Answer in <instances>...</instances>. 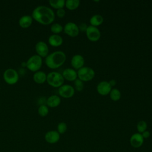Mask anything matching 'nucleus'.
I'll use <instances>...</instances> for the list:
<instances>
[{"label": "nucleus", "mask_w": 152, "mask_h": 152, "mask_svg": "<svg viewBox=\"0 0 152 152\" xmlns=\"http://www.w3.org/2000/svg\"><path fill=\"white\" fill-rule=\"evenodd\" d=\"M31 17L33 20L40 24L48 26L53 22L55 14L50 8L45 5H39L33 10Z\"/></svg>", "instance_id": "nucleus-1"}, {"label": "nucleus", "mask_w": 152, "mask_h": 152, "mask_svg": "<svg viewBox=\"0 0 152 152\" xmlns=\"http://www.w3.org/2000/svg\"><path fill=\"white\" fill-rule=\"evenodd\" d=\"M66 56L61 50L54 51L49 54L45 59L46 65L50 69H55L61 66L65 62Z\"/></svg>", "instance_id": "nucleus-2"}, {"label": "nucleus", "mask_w": 152, "mask_h": 152, "mask_svg": "<svg viewBox=\"0 0 152 152\" xmlns=\"http://www.w3.org/2000/svg\"><path fill=\"white\" fill-rule=\"evenodd\" d=\"M46 82L52 87L59 88L64 84V78L62 74L58 72L52 71L47 74Z\"/></svg>", "instance_id": "nucleus-3"}, {"label": "nucleus", "mask_w": 152, "mask_h": 152, "mask_svg": "<svg viewBox=\"0 0 152 152\" xmlns=\"http://www.w3.org/2000/svg\"><path fill=\"white\" fill-rule=\"evenodd\" d=\"M43 64V59L40 56L33 55L31 56L26 61V68L32 71L36 72L39 71Z\"/></svg>", "instance_id": "nucleus-4"}, {"label": "nucleus", "mask_w": 152, "mask_h": 152, "mask_svg": "<svg viewBox=\"0 0 152 152\" xmlns=\"http://www.w3.org/2000/svg\"><path fill=\"white\" fill-rule=\"evenodd\" d=\"M77 72L78 78L83 82L91 81L95 76V72L94 69L88 66H83Z\"/></svg>", "instance_id": "nucleus-5"}, {"label": "nucleus", "mask_w": 152, "mask_h": 152, "mask_svg": "<svg viewBox=\"0 0 152 152\" xmlns=\"http://www.w3.org/2000/svg\"><path fill=\"white\" fill-rule=\"evenodd\" d=\"M3 79L9 85L16 84L19 80L18 72L13 68H8L3 73Z\"/></svg>", "instance_id": "nucleus-6"}, {"label": "nucleus", "mask_w": 152, "mask_h": 152, "mask_svg": "<svg viewBox=\"0 0 152 152\" xmlns=\"http://www.w3.org/2000/svg\"><path fill=\"white\" fill-rule=\"evenodd\" d=\"M85 33L87 39L91 42L98 41L101 36V33L99 29L97 27L92 26H88Z\"/></svg>", "instance_id": "nucleus-7"}, {"label": "nucleus", "mask_w": 152, "mask_h": 152, "mask_svg": "<svg viewBox=\"0 0 152 152\" xmlns=\"http://www.w3.org/2000/svg\"><path fill=\"white\" fill-rule=\"evenodd\" d=\"M59 95L65 99L72 97L75 94V89L73 86L69 84H63L58 88Z\"/></svg>", "instance_id": "nucleus-8"}, {"label": "nucleus", "mask_w": 152, "mask_h": 152, "mask_svg": "<svg viewBox=\"0 0 152 152\" xmlns=\"http://www.w3.org/2000/svg\"><path fill=\"white\" fill-rule=\"evenodd\" d=\"M64 31L66 35L72 37L77 36L80 33L78 25L73 22L66 23L64 27Z\"/></svg>", "instance_id": "nucleus-9"}, {"label": "nucleus", "mask_w": 152, "mask_h": 152, "mask_svg": "<svg viewBox=\"0 0 152 152\" xmlns=\"http://www.w3.org/2000/svg\"><path fill=\"white\" fill-rule=\"evenodd\" d=\"M35 50L37 55L41 58H46L49 55V47L43 41H39L35 45Z\"/></svg>", "instance_id": "nucleus-10"}, {"label": "nucleus", "mask_w": 152, "mask_h": 152, "mask_svg": "<svg viewBox=\"0 0 152 152\" xmlns=\"http://www.w3.org/2000/svg\"><path fill=\"white\" fill-rule=\"evenodd\" d=\"M112 90V87L108 81H100L97 86V91L101 96H106L109 94Z\"/></svg>", "instance_id": "nucleus-11"}, {"label": "nucleus", "mask_w": 152, "mask_h": 152, "mask_svg": "<svg viewBox=\"0 0 152 152\" xmlns=\"http://www.w3.org/2000/svg\"><path fill=\"white\" fill-rule=\"evenodd\" d=\"M84 58L82 55L80 54H76L72 57L71 59V65L73 69L75 70H78L84 66Z\"/></svg>", "instance_id": "nucleus-12"}, {"label": "nucleus", "mask_w": 152, "mask_h": 152, "mask_svg": "<svg viewBox=\"0 0 152 152\" xmlns=\"http://www.w3.org/2000/svg\"><path fill=\"white\" fill-rule=\"evenodd\" d=\"M59 139L60 134L55 130L49 131L45 135V140L49 144H55L59 141Z\"/></svg>", "instance_id": "nucleus-13"}, {"label": "nucleus", "mask_w": 152, "mask_h": 152, "mask_svg": "<svg viewBox=\"0 0 152 152\" xmlns=\"http://www.w3.org/2000/svg\"><path fill=\"white\" fill-rule=\"evenodd\" d=\"M144 138L140 133H134L131 135L129 139V142L132 147L134 148H139L143 144Z\"/></svg>", "instance_id": "nucleus-14"}, {"label": "nucleus", "mask_w": 152, "mask_h": 152, "mask_svg": "<svg viewBox=\"0 0 152 152\" xmlns=\"http://www.w3.org/2000/svg\"><path fill=\"white\" fill-rule=\"evenodd\" d=\"M62 75L64 78L68 81H74L76 79L78 78L77 72L73 68H66L65 69Z\"/></svg>", "instance_id": "nucleus-15"}, {"label": "nucleus", "mask_w": 152, "mask_h": 152, "mask_svg": "<svg viewBox=\"0 0 152 152\" xmlns=\"http://www.w3.org/2000/svg\"><path fill=\"white\" fill-rule=\"evenodd\" d=\"M48 43L53 47H58L62 45L63 39L59 34H52L48 38Z\"/></svg>", "instance_id": "nucleus-16"}, {"label": "nucleus", "mask_w": 152, "mask_h": 152, "mask_svg": "<svg viewBox=\"0 0 152 152\" xmlns=\"http://www.w3.org/2000/svg\"><path fill=\"white\" fill-rule=\"evenodd\" d=\"M33 18L31 15H24L21 17L18 20L19 26L23 28H28L33 23Z\"/></svg>", "instance_id": "nucleus-17"}, {"label": "nucleus", "mask_w": 152, "mask_h": 152, "mask_svg": "<svg viewBox=\"0 0 152 152\" xmlns=\"http://www.w3.org/2000/svg\"><path fill=\"white\" fill-rule=\"evenodd\" d=\"M47 74L43 71H38L34 73L33 76V81L37 84H43L46 81Z\"/></svg>", "instance_id": "nucleus-18"}, {"label": "nucleus", "mask_w": 152, "mask_h": 152, "mask_svg": "<svg viewBox=\"0 0 152 152\" xmlns=\"http://www.w3.org/2000/svg\"><path fill=\"white\" fill-rule=\"evenodd\" d=\"M61 102V98L58 95H52L46 99V105L50 107H56Z\"/></svg>", "instance_id": "nucleus-19"}, {"label": "nucleus", "mask_w": 152, "mask_h": 152, "mask_svg": "<svg viewBox=\"0 0 152 152\" xmlns=\"http://www.w3.org/2000/svg\"><path fill=\"white\" fill-rule=\"evenodd\" d=\"M103 17L100 14H94L90 19V26L94 27H98L103 23Z\"/></svg>", "instance_id": "nucleus-20"}, {"label": "nucleus", "mask_w": 152, "mask_h": 152, "mask_svg": "<svg viewBox=\"0 0 152 152\" xmlns=\"http://www.w3.org/2000/svg\"><path fill=\"white\" fill-rule=\"evenodd\" d=\"M80 4V2L79 0H66L65 1V6L68 10L73 11L76 10L79 7Z\"/></svg>", "instance_id": "nucleus-21"}, {"label": "nucleus", "mask_w": 152, "mask_h": 152, "mask_svg": "<svg viewBox=\"0 0 152 152\" xmlns=\"http://www.w3.org/2000/svg\"><path fill=\"white\" fill-rule=\"evenodd\" d=\"M49 5L54 9L59 10L64 8L65 5V1L64 0H49Z\"/></svg>", "instance_id": "nucleus-22"}, {"label": "nucleus", "mask_w": 152, "mask_h": 152, "mask_svg": "<svg viewBox=\"0 0 152 152\" xmlns=\"http://www.w3.org/2000/svg\"><path fill=\"white\" fill-rule=\"evenodd\" d=\"M110 98L114 102H117L120 100L121 97V93L118 88H113L109 94Z\"/></svg>", "instance_id": "nucleus-23"}, {"label": "nucleus", "mask_w": 152, "mask_h": 152, "mask_svg": "<svg viewBox=\"0 0 152 152\" xmlns=\"http://www.w3.org/2000/svg\"><path fill=\"white\" fill-rule=\"evenodd\" d=\"M64 30V27L59 23H53L50 26V31L55 34H59Z\"/></svg>", "instance_id": "nucleus-24"}, {"label": "nucleus", "mask_w": 152, "mask_h": 152, "mask_svg": "<svg viewBox=\"0 0 152 152\" xmlns=\"http://www.w3.org/2000/svg\"><path fill=\"white\" fill-rule=\"evenodd\" d=\"M37 112L40 116L45 117L49 113V107L46 104H41L39 107Z\"/></svg>", "instance_id": "nucleus-25"}, {"label": "nucleus", "mask_w": 152, "mask_h": 152, "mask_svg": "<svg viewBox=\"0 0 152 152\" xmlns=\"http://www.w3.org/2000/svg\"><path fill=\"white\" fill-rule=\"evenodd\" d=\"M147 128V124L144 121H140L137 123V129L138 133H142L145 131H146Z\"/></svg>", "instance_id": "nucleus-26"}, {"label": "nucleus", "mask_w": 152, "mask_h": 152, "mask_svg": "<svg viewBox=\"0 0 152 152\" xmlns=\"http://www.w3.org/2000/svg\"><path fill=\"white\" fill-rule=\"evenodd\" d=\"M67 130V125L64 122H59L57 125V131L59 134H64Z\"/></svg>", "instance_id": "nucleus-27"}, {"label": "nucleus", "mask_w": 152, "mask_h": 152, "mask_svg": "<svg viewBox=\"0 0 152 152\" xmlns=\"http://www.w3.org/2000/svg\"><path fill=\"white\" fill-rule=\"evenodd\" d=\"M74 89L77 91H81L84 88V83L79 80L78 78L76 79L74 81Z\"/></svg>", "instance_id": "nucleus-28"}, {"label": "nucleus", "mask_w": 152, "mask_h": 152, "mask_svg": "<svg viewBox=\"0 0 152 152\" xmlns=\"http://www.w3.org/2000/svg\"><path fill=\"white\" fill-rule=\"evenodd\" d=\"M56 15L59 17V18H63L65 15V11L64 8H61V9H59L57 10L56 12Z\"/></svg>", "instance_id": "nucleus-29"}, {"label": "nucleus", "mask_w": 152, "mask_h": 152, "mask_svg": "<svg viewBox=\"0 0 152 152\" xmlns=\"http://www.w3.org/2000/svg\"><path fill=\"white\" fill-rule=\"evenodd\" d=\"M78 26L79 31H82V32H86L87 30V28L88 27V26L85 23H81Z\"/></svg>", "instance_id": "nucleus-30"}, {"label": "nucleus", "mask_w": 152, "mask_h": 152, "mask_svg": "<svg viewBox=\"0 0 152 152\" xmlns=\"http://www.w3.org/2000/svg\"><path fill=\"white\" fill-rule=\"evenodd\" d=\"M141 135L144 139H146V138H148L150 136V133L148 131L146 130L144 132H143L142 133H141Z\"/></svg>", "instance_id": "nucleus-31"}, {"label": "nucleus", "mask_w": 152, "mask_h": 152, "mask_svg": "<svg viewBox=\"0 0 152 152\" xmlns=\"http://www.w3.org/2000/svg\"><path fill=\"white\" fill-rule=\"evenodd\" d=\"M109 83L110 84V86L111 87H113V86H115L116 84V81L115 80H111L109 81Z\"/></svg>", "instance_id": "nucleus-32"}, {"label": "nucleus", "mask_w": 152, "mask_h": 152, "mask_svg": "<svg viewBox=\"0 0 152 152\" xmlns=\"http://www.w3.org/2000/svg\"><path fill=\"white\" fill-rule=\"evenodd\" d=\"M21 66L22 67H26V62H23L21 63Z\"/></svg>", "instance_id": "nucleus-33"}]
</instances>
